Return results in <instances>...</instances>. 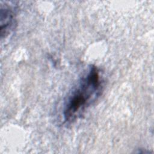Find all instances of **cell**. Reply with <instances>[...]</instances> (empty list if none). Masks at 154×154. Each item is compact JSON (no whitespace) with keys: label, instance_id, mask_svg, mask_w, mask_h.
<instances>
[{"label":"cell","instance_id":"6da1fadb","mask_svg":"<svg viewBox=\"0 0 154 154\" xmlns=\"http://www.w3.org/2000/svg\"><path fill=\"white\" fill-rule=\"evenodd\" d=\"M102 91L99 69L91 64L67 97L63 106L64 122L70 123L81 116L98 98Z\"/></svg>","mask_w":154,"mask_h":154},{"label":"cell","instance_id":"7a4b0ae2","mask_svg":"<svg viewBox=\"0 0 154 154\" xmlns=\"http://www.w3.org/2000/svg\"><path fill=\"white\" fill-rule=\"evenodd\" d=\"M15 8L11 5H1V38L5 37L13 29L16 20Z\"/></svg>","mask_w":154,"mask_h":154}]
</instances>
